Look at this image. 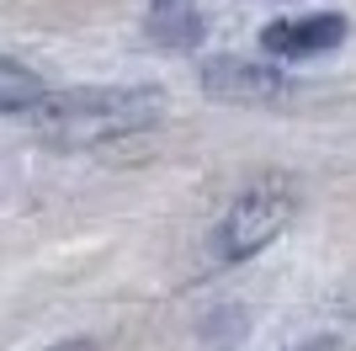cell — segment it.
Returning <instances> with one entry per match:
<instances>
[{"instance_id": "ba28073f", "label": "cell", "mask_w": 356, "mask_h": 351, "mask_svg": "<svg viewBox=\"0 0 356 351\" xmlns=\"http://www.w3.org/2000/svg\"><path fill=\"white\" fill-rule=\"evenodd\" d=\"M54 351H102V346H96V341H86V336H74V341H59Z\"/></svg>"}, {"instance_id": "277c9868", "label": "cell", "mask_w": 356, "mask_h": 351, "mask_svg": "<svg viewBox=\"0 0 356 351\" xmlns=\"http://www.w3.org/2000/svg\"><path fill=\"white\" fill-rule=\"evenodd\" d=\"M346 43V16H298V22H271L261 32V48L271 58H314Z\"/></svg>"}, {"instance_id": "52a82bcc", "label": "cell", "mask_w": 356, "mask_h": 351, "mask_svg": "<svg viewBox=\"0 0 356 351\" xmlns=\"http://www.w3.org/2000/svg\"><path fill=\"white\" fill-rule=\"evenodd\" d=\"M298 351H346V346H341V341H335V336H319V341H303V346H298Z\"/></svg>"}, {"instance_id": "3957f363", "label": "cell", "mask_w": 356, "mask_h": 351, "mask_svg": "<svg viewBox=\"0 0 356 351\" xmlns=\"http://www.w3.org/2000/svg\"><path fill=\"white\" fill-rule=\"evenodd\" d=\"M202 91L213 102H229V107H271L282 102L293 80L271 64H250V58H213L202 70Z\"/></svg>"}, {"instance_id": "7a4b0ae2", "label": "cell", "mask_w": 356, "mask_h": 351, "mask_svg": "<svg viewBox=\"0 0 356 351\" xmlns=\"http://www.w3.org/2000/svg\"><path fill=\"white\" fill-rule=\"evenodd\" d=\"M298 203H303V192H298L293 176H261L255 187H245L229 203L223 224L213 229V261L218 266L250 261L255 250H266L298 219Z\"/></svg>"}, {"instance_id": "8992f818", "label": "cell", "mask_w": 356, "mask_h": 351, "mask_svg": "<svg viewBox=\"0 0 356 351\" xmlns=\"http://www.w3.org/2000/svg\"><path fill=\"white\" fill-rule=\"evenodd\" d=\"M43 96H48V86L27 70V64L0 58V112H32Z\"/></svg>"}, {"instance_id": "5b68a950", "label": "cell", "mask_w": 356, "mask_h": 351, "mask_svg": "<svg viewBox=\"0 0 356 351\" xmlns=\"http://www.w3.org/2000/svg\"><path fill=\"white\" fill-rule=\"evenodd\" d=\"M144 32H149V43L170 48V54H186V48L202 43V11H197V0H149Z\"/></svg>"}, {"instance_id": "6da1fadb", "label": "cell", "mask_w": 356, "mask_h": 351, "mask_svg": "<svg viewBox=\"0 0 356 351\" xmlns=\"http://www.w3.org/2000/svg\"><path fill=\"white\" fill-rule=\"evenodd\" d=\"M160 91L149 86H86V91H48L32 107V123L48 144L59 149H90L122 133H138L160 123Z\"/></svg>"}]
</instances>
